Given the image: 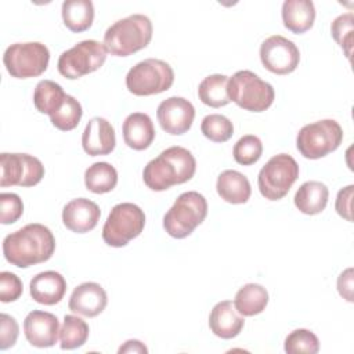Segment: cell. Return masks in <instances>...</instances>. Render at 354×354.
<instances>
[{
  "label": "cell",
  "instance_id": "9c48e42d",
  "mask_svg": "<svg viewBox=\"0 0 354 354\" xmlns=\"http://www.w3.org/2000/svg\"><path fill=\"white\" fill-rule=\"evenodd\" d=\"M299 178V165L288 153L272 156L259 171L260 194L268 201L282 199Z\"/></svg>",
  "mask_w": 354,
  "mask_h": 354
},
{
  "label": "cell",
  "instance_id": "6da1fadb",
  "mask_svg": "<svg viewBox=\"0 0 354 354\" xmlns=\"http://www.w3.org/2000/svg\"><path fill=\"white\" fill-rule=\"evenodd\" d=\"M55 250V238L48 227L40 223H30L8 234L3 241L6 260L19 268L44 263L51 259Z\"/></svg>",
  "mask_w": 354,
  "mask_h": 354
},
{
  "label": "cell",
  "instance_id": "f1b7e54d",
  "mask_svg": "<svg viewBox=\"0 0 354 354\" xmlns=\"http://www.w3.org/2000/svg\"><path fill=\"white\" fill-rule=\"evenodd\" d=\"M228 76L221 73H214L206 76L198 86L199 100L212 108L225 106L230 101L227 94Z\"/></svg>",
  "mask_w": 354,
  "mask_h": 354
},
{
  "label": "cell",
  "instance_id": "7a4b0ae2",
  "mask_svg": "<svg viewBox=\"0 0 354 354\" xmlns=\"http://www.w3.org/2000/svg\"><path fill=\"white\" fill-rule=\"evenodd\" d=\"M196 170L194 155L184 147H170L149 160L142 171L145 185L152 191H165L189 181Z\"/></svg>",
  "mask_w": 354,
  "mask_h": 354
},
{
  "label": "cell",
  "instance_id": "f35d334b",
  "mask_svg": "<svg viewBox=\"0 0 354 354\" xmlns=\"http://www.w3.org/2000/svg\"><path fill=\"white\" fill-rule=\"evenodd\" d=\"M353 189L354 185H347L344 188H342L337 192L336 196V203H335V209L337 212V214L343 218H346L347 221H351V202H353Z\"/></svg>",
  "mask_w": 354,
  "mask_h": 354
},
{
  "label": "cell",
  "instance_id": "9a60e30c",
  "mask_svg": "<svg viewBox=\"0 0 354 354\" xmlns=\"http://www.w3.org/2000/svg\"><path fill=\"white\" fill-rule=\"evenodd\" d=\"M24 333L26 340L35 347H53L59 335L58 318L51 313L33 310L25 317Z\"/></svg>",
  "mask_w": 354,
  "mask_h": 354
},
{
  "label": "cell",
  "instance_id": "d6986e66",
  "mask_svg": "<svg viewBox=\"0 0 354 354\" xmlns=\"http://www.w3.org/2000/svg\"><path fill=\"white\" fill-rule=\"evenodd\" d=\"M245 325L243 315H241L231 300L218 301L210 311L209 328L221 339H232L238 336Z\"/></svg>",
  "mask_w": 354,
  "mask_h": 354
},
{
  "label": "cell",
  "instance_id": "4dcf8cb0",
  "mask_svg": "<svg viewBox=\"0 0 354 354\" xmlns=\"http://www.w3.org/2000/svg\"><path fill=\"white\" fill-rule=\"evenodd\" d=\"M201 131L213 142H225L234 134V124L227 116L212 113L203 118L201 123Z\"/></svg>",
  "mask_w": 354,
  "mask_h": 354
},
{
  "label": "cell",
  "instance_id": "74e56055",
  "mask_svg": "<svg viewBox=\"0 0 354 354\" xmlns=\"http://www.w3.org/2000/svg\"><path fill=\"white\" fill-rule=\"evenodd\" d=\"M19 328L14 317L8 314L0 315V350H7L12 347L18 339Z\"/></svg>",
  "mask_w": 354,
  "mask_h": 354
},
{
  "label": "cell",
  "instance_id": "7402d4cb",
  "mask_svg": "<svg viewBox=\"0 0 354 354\" xmlns=\"http://www.w3.org/2000/svg\"><path fill=\"white\" fill-rule=\"evenodd\" d=\"M315 7L311 0H285L282 4L283 26L292 33L301 35L313 28Z\"/></svg>",
  "mask_w": 354,
  "mask_h": 354
},
{
  "label": "cell",
  "instance_id": "d6a6232c",
  "mask_svg": "<svg viewBox=\"0 0 354 354\" xmlns=\"http://www.w3.org/2000/svg\"><path fill=\"white\" fill-rule=\"evenodd\" d=\"M82 115H83V111H82L80 102L75 97L68 94L62 108L54 116H51L50 120L53 126H55L58 130L71 131L75 127H77L82 119Z\"/></svg>",
  "mask_w": 354,
  "mask_h": 354
},
{
  "label": "cell",
  "instance_id": "8fae6325",
  "mask_svg": "<svg viewBox=\"0 0 354 354\" xmlns=\"http://www.w3.org/2000/svg\"><path fill=\"white\" fill-rule=\"evenodd\" d=\"M106 53L104 43L97 40L79 41L59 55L58 72L66 79H79L100 69L106 59Z\"/></svg>",
  "mask_w": 354,
  "mask_h": 354
},
{
  "label": "cell",
  "instance_id": "8d00e7d4",
  "mask_svg": "<svg viewBox=\"0 0 354 354\" xmlns=\"http://www.w3.org/2000/svg\"><path fill=\"white\" fill-rule=\"evenodd\" d=\"M24 290L22 281L10 271L0 272V300L3 303L15 301L21 297Z\"/></svg>",
  "mask_w": 354,
  "mask_h": 354
},
{
  "label": "cell",
  "instance_id": "277c9868",
  "mask_svg": "<svg viewBox=\"0 0 354 354\" xmlns=\"http://www.w3.org/2000/svg\"><path fill=\"white\" fill-rule=\"evenodd\" d=\"M227 94L230 101L239 108L250 112H263L268 109L275 98L274 87L260 79L252 71H238L228 77Z\"/></svg>",
  "mask_w": 354,
  "mask_h": 354
},
{
  "label": "cell",
  "instance_id": "e0dca14e",
  "mask_svg": "<svg viewBox=\"0 0 354 354\" xmlns=\"http://www.w3.org/2000/svg\"><path fill=\"white\" fill-rule=\"evenodd\" d=\"M115 129L106 119L95 116L87 122L82 134V147L87 155H108L115 149Z\"/></svg>",
  "mask_w": 354,
  "mask_h": 354
},
{
  "label": "cell",
  "instance_id": "d590c367",
  "mask_svg": "<svg viewBox=\"0 0 354 354\" xmlns=\"http://www.w3.org/2000/svg\"><path fill=\"white\" fill-rule=\"evenodd\" d=\"M0 223L7 225L15 223L24 213L22 199L14 192L0 194Z\"/></svg>",
  "mask_w": 354,
  "mask_h": 354
},
{
  "label": "cell",
  "instance_id": "44dd1931",
  "mask_svg": "<svg viewBox=\"0 0 354 354\" xmlns=\"http://www.w3.org/2000/svg\"><path fill=\"white\" fill-rule=\"evenodd\" d=\"M122 131L126 145L136 151L147 149L155 138L152 119L144 112L130 113L123 122Z\"/></svg>",
  "mask_w": 354,
  "mask_h": 354
},
{
  "label": "cell",
  "instance_id": "30bf717a",
  "mask_svg": "<svg viewBox=\"0 0 354 354\" xmlns=\"http://www.w3.org/2000/svg\"><path fill=\"white\" fill-rule=\"evenodd\" d=\"M48 48L39 41L14 43L4 51L3 62L7 72L17 79L40 76L47 71Z\"/></svg>",
  "mask_w": 354,
  "mask_h": 354
},
{
  "label": "cell",
  "instance_id": "484cf974",
  "mask_svg": "<svg viewBox=\"0 0 354 354\" xmlns=\"http://www.w3.org/2000/svg\"><path fill=\"white\" fill-rule=\"evenodd\" d=\"M232 303L241 315L253 317L266 310L268 292L263 285L246 283L236 292Z\"/></svg>",
  "mask_w": 354,
  "mask_h": 354
},
{
  "label": "cell",
  "instance_id": "3957f363",
  "mask_svg": "<svg viewBox=\"0 0 354 354\" xmlns=\"http://www.w3.org/2000/svg\"><path fill=\"white\" fill-rule=\"evenodd\" d=\"M152 22L144 14H131L112 24L104 33V46L116 57H127L145 48L152 39Z\"/></svg>",
  "mask_w": 354,
  "mask_h": 354
},
{
  "label": "cell",
  "instance_id": "d4e9b609",
  "mask_svg": "<svg viewBox=\"0 0 354 354\" xmlns=\"http://www.w3.org/2000/svg\"><path fill=\"white\" fill-rule=\"evenodd\" d=\"M61 14L65 26L73 33H80L93 25L94 6L90 0H66L62 3Z\"/></svg>",
  "mask_w": 354,
  "mask_h": 354
},
{
  "label": "cell",
  "instance_id": "e575fe53",
  "mask_svg": "<svg viewBox=\"0 0 354 354\" xmlns=\"http://www.w3.org/2000/svg\"><path fill=\"white\" fill-rule=\"evenodd\" d=\"M332 37L344 51L347 58L351 55L353 48V32H354V15L353 12H346L336 17L330 25Z\"/></svg>",
  "mask_w": 354,
  "mask_h": 354
},
{
  "label": "cell",
  "instance_id": "8992f818",
  "mask_svg": "<svg viewBox=\"0 0 354 354\" xmlns=\"http://www.w3.org/2000/svg\"><path fill=\"white\" fill-rule=\"evenodd\" d=\"M343 141V130L333 119H322L303 126L296 136V148L307 159H319L336 151Z\"/></svg>",
  "mask_w": 354,
  "mask_h": 354
},
{
  "label": "cell",
  "instance_id": "83f0119b",
  "mask_svg": "<svg viewBox=\"0 0 354 354\" xmlns=\"http://www.w3.org/2000/svg\"><path fill=\"white\" fill-rule=\"evenodd\" d=\"M118 184V171L108 162H97L84 171V185L94 194H106Z\"/></svg>",
  "mask_w": 354,
  "mask_h": 354
},
{
  "label": "cell",
  "instance_id": "2e32d148",
  "mask_svg": "<svg viewBox=\"0 0 354 354\" xmlns=\"http://www.w3.org/2000/svg\"><path fill=\"white\" fill-rule=\"evenodd\" d=\"M101 217L98 205L87 198H76L68 202L62 210L64 225L76 234H84L95 228Z\"/></svg>",
  "mask_w": 354,
  "mask_h": 354
},
{
  "label": "cell",
  "instance_id": "ac0fdd59",
  "mask_svg": "<svg viewBox=\"0 0 354 354\" xmlns=\"http://www.w3.org/2000/svg\"><path fill=\"white\" fill-rule=\"evenodd\" d=\"M106 303V292L100 283L83 282L73 289L68 307L72 313L91 318L101 314L105 310Z\"/></svg>",
  "mask_w": 354,
  "mask_h": 354
},
{
  "label": "cell",
  "instance_id": "5bb4252c",
  "mask_svg": "<svg viewBox=\"0 0 354 354\" xmlns=\"http://www.w3.org/2000/svg\"><path fill=\"white\" fill-rule=\"evenodd\" d=\"M156 118L166 133L180 136L191 129L195 118V108L183 97H169L159 104Z\"/></svg>",
  "mask_w": 354,
  "mask_h": 354
},
{
  "label": "cell",
  "instance_id": "1f68e13d",
  "mask_svg": "<svg viewBox=\"0 0 354 354\" xmlns=\"http://www.w3.org/2000/svg\"><path fill=\"white\" fill-rule=\"evenodd\" d=\"M263 153L261 140L254 134H246L241 137L232 149V155L236 163L243 166H250L256 163Z\"/></svg>",
  "mask_w": 354,
  "mask_h": 354
},
{
  "label": "cell",
  "instance_id": "5b68a950",
  "mask_svg": "<svg viewBox=\"0 0 354 354\" xmlns=\"http://www.w3.org/2000/svg\"><path fill=\"white\" fill-rule=\"evenodd\" d=\"M207 216V202L205 196L196 191L183 192L166 212L163 217V228L176 238L183 239L203 223Z\"/></svg>",
  "mask_w": 354,
  "mask_h": 354
},
{
  "label": "cell",
  "instance_id": "7c38bea8",
  "mask_svg": "<svg viewBox=\"0 0 354 354\" xmlns=\"http://www.w3.org/2000/svg\"><path fill=\"white\" fill-rule=\"evenodd\" d=\"M0 187H33L44 177L43 163L29 153L0 155Z\"/></svg>",
  "mask_w": 354,
  "mask_h": 354
},
{
  "label": "cell",
  "instance_id": "603a6c76",
  "mask_svg": "<svg viewBox=\"0 0 354 354\" xmlns=\"http://www.w3.org/2000/svg\"><path fill=\"white\" fill-rule=\"evenodd\" d=\"M216 189L223 201L232 205L246 203L252 194L248 177L236 170L221 171L217 177Z\"/></svg>",
  "mask_w": 354,
  "mask_h": 354
},
{
  "label": "cell",
  "instance_id": "ffe728a7",
  "mask_svg": "<svg viewBox=\"0 0 354 354\" xmlns=\"http://www.w3.org/2000/svg\"><path fill=\"white\" fill-rule=\"evenodd\" d=\"M29 290L35 301L44 306H54L64 299L66 281L57 271H43L32 278Z\"/></svg>",
  "mask_w": 354,
  "mask_h": 354
},
{
  "label": "cell",
  "instance_id": "4316f807",
  "mask_svg": "<svg viewBox=\"0 0 354 354\" xmlns=\"http://www.w3.org/2000/svg\"><path fill=\"white\" fill-rule=\"evenodd\" d=\"M66 95L68 94L64 93L58 83L44 79L40 80L35 87L33 104L40 113H46L51 118L62 108Z\"/></svg>",
  "mask_w": 354,
  "mask_h": 354
},
{
  "label": "cell",
  "instance_id": "4fadbf2b",
  "mask_svg": "<svg viewBox=\"0 0 354 354\" xmlns=\"http://www.w3.org/2000/svg\"><path fill=\"white\" fill-rule=\"evenodd\" d=\"M260 59L267 71L275 75H288L297 68L300 51L292 40L272 35L261 43Z\"/></svg>",
  "mask_w": 354,
  "mask_h": 354
},
{
  "label": "cell",
  "instance_id": "cb8c5ba5",
  "mask_svg": "<svg viewBox=\"0 0 354 354\" xmlns=\"http://www.w3.org/2000/svg\"><path fill=\"white\" fill-rule=\"evenodd\" d=\"M329 189L321 181H306L295 194V206L304 214L314 216L321 213L328 203Z\"/></svg>",
  "mask_w": 354,
  "mask_h": 354
},
{
  "label": "cell",
  "instance_id": "60d3db41",
  "mask_svg": "<svg viewBox=\"0 0 354 354\" xmlns=\"http://www.w3.org/2000/svg\"><path fill=\"white\" fill-rule=\"evenodd\" d=\"M118 353L119 354H122V353H142V354H145V353H148V348L140 340L133 339V340H127L123 346H120Z\"/></svg>",
  "mask_w": 354,
  "mask_h": 354
},
{
  "label": "cell",
  "instance_id": "52a82bcc",
  "mask_svg": "<svg viewBox=\"0 0 354 354\" xmlns=\"http://www.w3.org/2000/svg\"><path fill=\"white\" fill-rule=\"evenodd\" d=\"M174 72L171 66L162 59L147 58L136 64L126 75L127 90L138 97L160 94L171 87Z\"/></svg>",
  "mask_w": 354,
  "mask_h": 354
},
{
  "label": "cell",
  "instance_id": "f546056e",
  "mask_svg": "<svg viewBox=\"0 0 354 354\" xmlns=\"http://www.w3.org/2000/svg\"><path fill=\"white\" fill-rule=\"evenodd\" d=\"M88 325L82 318L68 314L64 317L59 329V346L62 350H73L82 347L88 339Z\"/></svg>",
  "mask_w": 354,
  "mask_h": 354
},
{
  "label": "cell",
  "instance_id": "ab89813d",
  "mask_svg": "<svg viewBox=\"0 0 354 354\" xmlns=\"http://www.w3.org/2000/svg\"><path fill=\"white\" fill-rule=\"evenodd\" d=\"M353 268H346L337 278V290L343 299L347 301H353Z\"/></svg>",
  "mask_w": 354,
  "mask_h": 354
},
{
  "label": "cell",
  "instance_id": "836d02e7",
  "mask_svg": "<svg viewBox=\"0 0 354 354\" xmlns=\"http://www.w3.org/2000/svg\"><path fill=\"white\" fill-rule=\"evenodd\" d=\"M283 348L288 354H315L319 350V340L308 329H296L286 336Z\"/></svg>",
  "mask_w": 354,
  "mask_h": 354
},
{
  "label": "cell",
  "instance_id": "ba28073f",
  "mask_svg": "<svg viewBox=\"0 0 354 354\" xmlns=\"http://www.w3.org/2000/svg\"><path fill=\"white\" fill-rule=\"evenodd\" d=\"M144 225L145 214L141 207L131 202H122L112 207L102 227V239L109 246L122 248L137 238Z\"/></svg>",
  "mask_w": 354,
  "mask_h": 354
}]
</instances>
